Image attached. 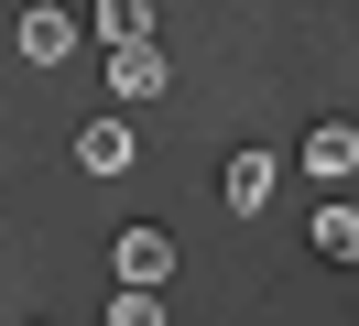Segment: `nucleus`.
<instances>
[{"mask_svg":"<svg viewBox=\"0 0 359 326\" xmlns=\"http://www.w3.org/2000/svg\"><path fill=\"white\" fill-rule=\"evenodd\" d=\"M305 174L348 185V174H359V120H316V130H305Z\"/></svg>","mask_w":359,"mask_h":326,"instance_id":"nucleus-4","label":"nucleus"},{"mask_svg":"<svg viewBox=\"0 0 359 326\" xmlns=\"http://www.w3.org/2000/svg\"><path fill=\"white\" fill-rule=\"evenodd\" d=\"M11 43H22V65H66V55H76V11H55V0H33V11L11 22Z\"/></svg>","mask_w":359,"mask_h":326,"instance_id":"nucleus-2","label":"nucleus"},{"mask_svg":"<svg viewBox=\"0 0 359 326\" xmlns=\"http://www.w3.org/2000/svg\"><path fill=\"white\" fill-rule=\"evenodd\" d=\"M109 326H163V294H109Z\"/></svg>","mask_w":359,"mask_h":326,"instance_id":"nucleus-9","label":"nucleus"},{"mask_svg":"<svg viewBox=\"0 0 359 326\" xmlns=\"http://www.w3.org/2000/svg\"><path fill=\"white\" fill-rule=\"evenodd\" d=\"M109 272H120V294H163V272H175V239H163V229H120Z\"/></svg>","mask_w":359,"mask_h":326,"instance_id":"nucleus-1","label":"nucleus"},{"mask_svg":"<svg viewBox=\"0 0 359 326\" xmlns=\"http://www.w3.org/2000/svg\"><path fill=\"white\" fill-rule=\"evenodd\" d=\"M316 261H359V207H348V196H337V207H316Z\"/></svg>","mask_w":359,"mask_h":326,"instance_id":"nucleus-7","label":"nucleus"},{"mask_svg":"<svg viewBox=\"0 0 359 326\" xmlns=\"http://www.w3.org/2000/svg\"><path fill=\"white\" fill-rule=\"evenodd\" d=\"M98 43H109V55L153 43V11H142V0H98Z\"/></svg>","mask_w":359,"mask_h":326,"instance_id":"nucleus-8","label":"nucleus"},{"mask_svg":"<svg viewBox=\"0 0 359 326\" xmlns=\"http://www.w3.org/2000/svg\"><path fill=\"white\" fill-rule=\"evenodd\" d=\"M163 87H175V65H163L153 43H131V55H109V98H131V109H142V98H163Z\"/></svg>","mask_w":359,"mask_h":326,"instance_id":"nucleus-5","label":"nucleus"},{"mask_svg":"<svg viewBox=\"0 0 359 326\" xmlns=\"http://www.w3.org/2000/svg\"><path fill=\"white\" fill-rule=\"evenodd\" d=\"M76 163H88V174H131V163H142V142H131V120H120V109H98V120L76 130Z\"/></svg>","mask_w":359,"mask_h":326,"instance_id":"nucleus-3","label":"nucleus"},{"mask_svg":"<svg viewBox=\"0 0 359 326\" xmlns=\"http://www.w3.org/2000/svg\"><path fill=\"white\" fill-rule=\"evenodd\" d=\"M218 196H229L240 217H262V207H272V152H240V163L218 174Z\"/></svg>","mask_w":359,"mask_h":326,"instance_id":"nucleus-6","label":"nucleus"}]
</instances>
